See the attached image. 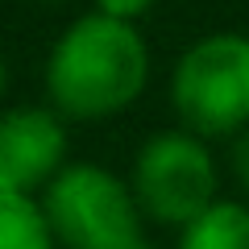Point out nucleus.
<instances>
[{"mask_svg":"<svg viewBox=\"0 0 249 249\" xmlns=\"http://www.w3.org/2000/svg\"><path fill=\"white\" fill-rule=\"evenodd\" d=\"M150 46L133 21L88 13L71 21L46 58V91L54 108L75 121L116 116L145 91Z\"/></svg>","mask_w":249,"mask_h":249,"instance_id":"obj_1","label":"nucleus"},{"mask_svg":"<svg viewBox=\"0 0 249 249\" xmlns=\"http://www.w3.org/2000/svg\"><path fill=\"white\" fill-rule=\"evenodd\" d=\"M232 170H237V183L249 191V129L237 137V145H232Z\"/></svg>","mask_w":249,"mask_h":249,"instance_id":"obj_9","label":"nucleus"},{"mask_svg":"<svg viewBox=\"0 0 249 249\" xmlns=\"http://www.w3.org/2000/svg\"><path fill=\"white\" fill-rule=\"evenodd\" d=\"M67 166V129L58 108H9L0 116V191L34 196Z\"/></svg>","mask_w":249,"mask_h":249,"instance_id":"obj_5","label":"nucleus"},{"mask_svg":"<svg viewBox=\"0 0 249 249\" xmlns=\"http://www.w3.org/2000/svg\"><path fill=\"white\" fill-rule=\"evenodd\" d=\"M216 162L196 129H162L137 150L133 158V196L145 216L158 224L183 229L191 216H199L216 199Z\"/></svg>","mask_w":249,"mask_h":249,"instance_id":"obj_4","label":"nucleus"},{"mask_svg":"<svg viewBox=\"0 0 249 249\" xmlns=\"http://www.w3.org/2000/svg\"><path fill=\"white\" fill-rule=\"evenodd\" d=\"M4 91H9V62H4V54H0V100H4Z\"/></svg>","mask_w":249,"mask_h":249,"instance_id":"obj_10","label":"nucleus"},{"mask_svg":"<svg viewBox=\"0 0 249 249\" xmlns=\"http://www.w3.org/2000/svg\"><path fill=\"white\" fill-rule=\"evenodd\" d=\"M67 249H116L142 237V204L100 162H71L46 183L42 199Z\"/></svg>","mask_w":249,"mask_h":249,"instance_id":"obj_3","label":"nucleus"},{"mask_svg":"<svg viewBox=\"0 0 249 249\" xmlns=\"http://www.w3.org/2000/svg\"><path fill=\"white\" fill-rule=\"evenodd\" d=\"M54 224L42 199L25 191H0V249H54Z\"/></svg>","mask_w":249,"mask_h":249,"instance_id":"obj_7","label":"nucleus"},{"mask_svg":"<svg viewBox=\"0 0 249 249\" xmlns=\"http://www.w3.org/2000/svg\"><path fill=\"white\" fill-rule=\"evenodd\" d=\"M158 0H96L100 13H112V17H124V21H137L154 9Z\"/></svg>","mask_w":249,"mask_h":249,"instance_id":"obj_8","label":"nucleus"},{"mask_svg":"<svg viewBox=\"0 0 249 249\" xmlns=\"http://www.w3.org/2000/svg\"><path fill=\"white\" fill-rule=\"evenodd\" d=\"M178 249H249V208L237 199H212L183 224Z\"/></svg>","mask_w":249,"mask_h":249,"instance_id":"obj_6","label":"nucleus"},{"mask_svg":"<svg viewBox=\"0 0 249 249\" xmlns=\"http://www.w3.org/2000/svg\"><path fill=\"white\" fill-rule=\"evenodd\" d=\"M170 104L204 137L249 129V37L208 34L187 46L170 75Z\"/></svg>","mask_w":249,"mask_h":249,"instance_id":"obj_2","label":"nucleus"},{"mask_svg":"<svg viewBox=\"0 0 249 249\" xmlns=\"http://www.w3.org/2000/svg\"><path fill=\"white\" fill-rule=\"evenodd\" d=\"M116 249H150V245H145V241L137 237V241H124V245H116Z\"/></svg>","mask_w":249,"mask_h":249,"instance_id":"obj_11","label":"nucleus"}]
</instances>
